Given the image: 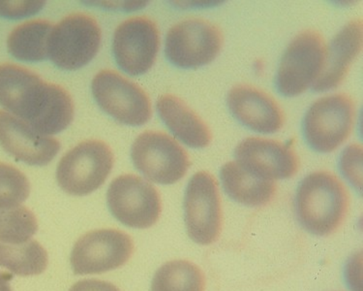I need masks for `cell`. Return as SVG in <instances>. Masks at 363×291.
Listing matches in <instances>:
<instances>
[{
    "label": "cell",
    "instance_id": "cell-1",
    "mask_svg": "<svg viewBox=\"0 0 363 291\" xmlns=\"http://www.w3.org/2000/svg\"><path fill=\"white\" fill-rule=\"evenodd\" d=\"M0 104L48 136L65 131L74 118L72 97L65 89L13 63L0 65Z\"/></svg>",
    "mask_w": 363,
    "mask_h": 291
},
{
    "label": "cell",
    "instance_id": "cell-11",
    "mask_svg": "<svg viewBox=\"0 0 363 291\" xmlns=\"http://www.w3.org/2000/svg\"><path fill=\"white\" fill-rule=\"evenodd\" d=\"M101 109L126 126H144L152 115L150 97L134 82L113 70H102L91 83Z\"/></svg>",
    "mask_w": 363,
    "mask_h": 291
},
{
    "label": "cell",
    "instance_id": "cell-22",
    "mask_svg": "<svg viewBox=\"0 0 363 291\" xmlns=\"http://www.w3.org/2000/svg\"><path fill=\"white\" fill-rule=\"evenodd\" d=\"M205 290V274L188 260L167 262L157 270L151 284V291Z\"/></svg>",
    "mask_w": 363,
    "mask_h": 291
},
{
    "label": "cell",
    "instance_id": "cell-14",
    "mask_svg": "<svg viewBox=\"0 0 363 291\" xmlns=\"http://www.w3.org/2000/svg\"><path fill=\"white\" fill-rule=\"evenodd\" d=\"M237 163L262 179H289L298 173L299 160L290 145L277 140L250 137L235 148Z\"/></svg>",
    "mask_w": 363,
    "mask_h": 291
},
{
    "label": "cell",
    "instance_id": "cell-16",
    "mask_svg": "<svg viewBox=\"0 0 363 291\" xmlns=\"http://www.w3.org/2000/svg\"><path fill=\"white\" fill-rule=\"evenodd\" d=\"M230 113L246 128L270 134L284 126L285 116L279 104L267 92L248 84H238L228 94Z\"/></svg>",
    "mask_w": 363,
    "mask_h": 291
},
{
    "label": "cell",
    "instance_id": "cell-13",
    "mask_svg": "<svg viewBox=\"0 0 363 291\" xmlns=\"http://www.w3.org/2000/svg\"><path fill=\"white\" fill-rule=\"evenodd\" d=\"M159 48L157 26L144 16L127 18L113 34V57L119 67L129 75L147 73L155 65Z\"/></svg>",
    "mask_w": 363,
    "mask_h": 291
},
{
    "label": "cell",
    "instance_id": "cell-12",
    "mask_svg": "<svg viewBox=\"0 0 363 291\" xmlns=\"http://www.w3.org/2000/svg\"><path fill=\"white\" fill-rule=\"evenodd\" d=\"M133 253V240L125 232L94 230L77 241L71 265L76 275L102 274L124 265Z\"/></svg>",
    "mask_w": 363,
    "mask_h": 291
},
{
    "label": "cell",
    "instance_id": "cell-8",
    "mask_svg": "<svg viewBox=\"0 0 363 291\" xmlns=\"http://www.w3.org/2000/svg\"><path fill=\"white\" fill-rule=\"evenodd\" d=\"M134 165L145 178L159 185H173L184 178L190 166L186 150L169 135L145 131L131 149Z\"/></svg>",
    "mask_w": 363,
    "mask_h": 291
},
{
    "label": "cell",
    "instance_id": "cell-6",
    "mask_svg": "<svg viewBox=\"0 0 363 291\" xmlns=\"http://www.w3.org/2000/svg\"><path fill=\"white\" fill-rule=\"evenodd\" d=\"M354 121V104L348 95L322 97L310 106L304 116L307 144L316 152H333L349 138Z\"/></svg>",
    "mask_w": 363,
    "mask_h": 291
},
{
    "label": "cell",
    "instance_id": "cell-19",
    "mask_svg": "<svg viewBox=\"0 0 363 291\" xmlns=\"http://www.w3.org/2000/svg\"><path fill=\"white\" fill-rule=\"evenodd\" d=\"M220 177L227 194L233 200L249 207L266 206L277 195V182L255 176L237 161L225 164Z\"/></svg>",
    "mask_w": 363,
    "mask_h": 291
},
{
    "label": "cell",
    "instance_id": "cell-9",
    "mask_svg": "<svg viewBox=\"0 0 363 291\" xmlns=\"http://www.w3.org/2000/svg\"><path fill=\"white\" fill-rule=\"evenodd\" d=\"M111 213L124 226L145 229L160 218V194L150 182L137 175H121L111 182L107 192Z\"/></svg>",
    "mask_w": 363,
    "mask_h": 291
},
{
    "label": "cell",
    "instance_id": "cell-18",
    "mask_svg": "<svg viewBox=\"0 0 363 291\" xmlns=\"http://www.w3.org/2000/svg\"><path fill=\"white\" fill-rule=\"evenodd\" d=\"M156 107L164 123L185 145L203 149L211 144L213 136L208 124L184 100L172 94L162 95Z\"/></svg>",
    "mask_w": 363,
    "mask_h": 291
},
{
    "label": "cell",
    "instance_id": "cell-4",
    "mask_svg": "<svg viewBox=\"0 0 363 291\" xmlns=\"http://www.w3.org/2000/svg\"><path fill=\"white\" fill-rule=\"evenodd\" d=\"M101 28L84 13H74L52 26L48 55L57 67L76 70L91 62L99 51Z\"/></svg>",
    "mask_w": 363,
    "mask_h": 291
},
{
    "label": "cell",
    "instance_id": "cell-27",
    "mask_svg": "<svg viewBox=\"0 0 363 291\" xmlns=\"http://www.w3.org/2000/svg\"><path fill=\"white\" fill-rule=\"evenodd\" d=\"M69 291H121L115 285L99 280H83L76 282Z\"/></svg>",
    "mask_w": 363,
    "mask_h": 291
},
{
    "label": "cell",
    "instance_id": "cell-26",
    "mask_svg": "<svg viewBox=\"0 0 363 291\" xmlns=\"http://www.w3.org/2000/svg\"><path fill=\"white\" fill-rule=\"evenodd\" d=\"M45 6V1L39 0H0V17L18 20L37 14Z\"/></svg>",
    "mask_w": 363,
    "mask_h": 291
},
{
    "label": "cell",
    "instance_id": "cell-21",
    "mask_svg": "<svg viewBox=\"0 0 363 291\" xmlns=\"http://www.w3.org/2000/svg\"><path fill=\"white\" fill-rule=\"evenodd\" d=\"M47 251L35 240L21 244H8L0 241V267L18 276H37L48 266Z\"/></svg>",
    "mask_w": 363,
    "mask_h": 291
},
{
    "label": "cell",
    "instance_id": "cell-10",
    "mask_svg": "<svg viewBox=\"0 0 363 291\" xmlns=\"http://www.w3.org/2000/svg\"><path fill=\"white\" fill-rule=\"evenodd\" d=\"M223 46L221 31L203 18H187L169 29L165 53L169 62L184 70L213 62Z\"/></svg>",
    "mask_w": 363,
    "mask_h": 291
},
{
    "label": "cell",
    "instance_id": "cell-28",
    "mask_svg": "<svg viewBox=\"0 0 363 291\" xmlns=\"http://www.w3.org/2000/svg\"><path fill=\"white\" fill-rule=\"evenodd\" d=\"M11 280V275L0 272V291H12L11 285H10Z\"/></svg>",
    "mask_w": 363,
    "mask_h": 291
},
{
    "label": "cell",
    "instance_id": "cell-20",
    "mask_svg": "<svg viewBox=\"0 0 363 291\" xmlns=\"http://www.w3.org/2000/svg\"><path fill=\"white\" fill-rule=\"evenodd\" d=\"M52 23L45 20H31L16 26L7 39L10 55L23 62H42L49 57L48 45Z\"/></svg>",
    "mask_w": 363,
    "mask_h": 291
},
{
    "label": "cell",
    "instance_id": "cell-7",
    "mask_svg": "<svg viewBox=\"0 0 363 291\" xmlns=\"http://www.w3.org/2000/svg\"><path fill=\"white\" fill-rule=\"evenodd\" d=\"M184 219L193 242L208 246L219 239L223 211L218 182L206 171L196 173L188 182L184 197Z\"/></svg>",
    "mask_w": 363,
    "mask_h": 291
},
{
    "label": "cell",
    "instance_id": "cell-2",
    "mask_svg": "<svg viewBox=\"0 0 363 291\" xmlns=\"http://www.w3.org/2000/svg\"><path fill=\"white\" fill-rule=\"evenodd\" d=\"M349 206L350 195L345 185L328 171L307 175L296 190L298 221L316 236H330L337 231L345 221Z\"/></svg>",
    "mask_w": 363,
    "mask_h": 291
},
{
    "label": "cell",
    "instance_id": "cell-25",
    "mask_svg": "<svg viewBox=\"0 0 363 291\" xmlns=\"http://www.w3.org/2000/svg\"><path fill=\"white\" fill-rule=\"evenodd\" d=\"M340 170L350 184L362 192V147L360 145L348 146L342 153Z\"/></svg>",
    "mask_w": 363,
    "mask_h": 291
},
{
    "label": "cell",
    "instance_id": "cell-3",
    "mask_svg": "<svg viewBox=\"0 0 363 291\" xmlns=\"http://www.w3.org/2000/svg\"><path fill=\"white\" fill-rule=\"evenodd\" d=\"M113 166L111 148L100 140H87L66 153L58 163V186L68 194L89 195L104 184Z\"/></svg>",
    "mask_w": 363,
    "mask_h": 291
},
{
    "label": "cell",
    "instance_id": "cell-5",
    "mask_svg": "<svg viewBox=\"0 0 363 291\" xmlns=\"http://www.w3.org/2000/svg\"><path fill=\"white\" fill-rule=\"evenodd\" d=\"M327 46L315 31L299 33L281 58L277 74V91L286 97H295L313 87L324 67Z\"/></svg>",
    "mask_w": 363,
    "mask_h": 291
},
{
    "label": "cell",
    "instance_id": "cell-17",
    "mask_svg": "<svg viewBox=\"0 0 363 291\" xmlns=\"http://www.w3.org/2000/svg\"><path fill=\"white\" fill-rule=\"evenodd\" d=\"M362 49V20L347 23L333 39L328 49L322 73L315 82V92L335 89L348 75L350 68Z\"/></svg>",
    "mask_w": 363,
    "mask_h": 291
},
{
    "label": "cell",
    "instance_id": "cell-23",
    "mask_svg": "<svg viewBox=\"0 0 363 291\" xmlns=\"http://www.w3.org/2000/svg\"><path fill=\"white\" fill-rule=\"evenodd\" d=\"M38 229L33 212L25 206L0 208V241L8 244H21L31 240Z\"/></svg>",
    "mask_w": 363,
    "mask_h": 291
},
{
    "label": "cell",
    "instance_id": "cell-24",
    "mask_svg": "<svg viewBox=\"0 0 363 291\" xmlns=\"http://www.w3.org/2000/svg\"><path fill=\"white\" fill-rule=\"evenodd\" d=\"M29 193L30 184L26 175L10 164L0 163V208L22 205Z\"/></svg>",
    "mask_w": 363,
    "mask_h": 291
},
{
    "label": "cell",
    "instance_id": "cell-15",
    "mask_svg": "<svg viewBox=\"0 0 363 291\" xmlns=\"http://www.w3.org/2000/svg\"><path fill=\"white\" fill-rule=\"evenodd\" d=\"M0 145L16 160L33 166L47 165L60 150L57 139L40 133L22 119L4 110H0Z\"/></svg>",
    "mask_w": 363,
    "mask_h": 291
}]
</instances>
